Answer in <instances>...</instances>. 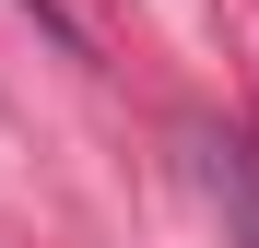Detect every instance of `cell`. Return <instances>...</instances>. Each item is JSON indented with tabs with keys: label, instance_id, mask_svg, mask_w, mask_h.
Instances as JSON below:
<instances>
[{
	"label": "cell",
	"instance_id": "1",
	"mask_svg": "<svg viewBox=\"0 0 259 248\" xmlns=\"http://www.w3.org/2000/svg\"><path fill=\"white\" fill-rule=\"evenodd\" d=\"M212 201L236 213V248H259V165H247L236 142H212Z\"/></svg>",
	"mask_w": 259,
	"mask_h": 248
},
{
	"label": "cell",
	"instance_id": "2",
	"mask_svg": "<svg viewBox=\"0 0 259 248\" xmlns=\"http://www.w3.org/2000/svg\"><path fill=\"white\" fill-rule=\"evenodd\" d=\"M35 24H48V36H71V48H82V24H71V12H59V0H35Z\"/></svg>",
	"mask_w": 259,
	"mask_h": 248
}]
</instances>
